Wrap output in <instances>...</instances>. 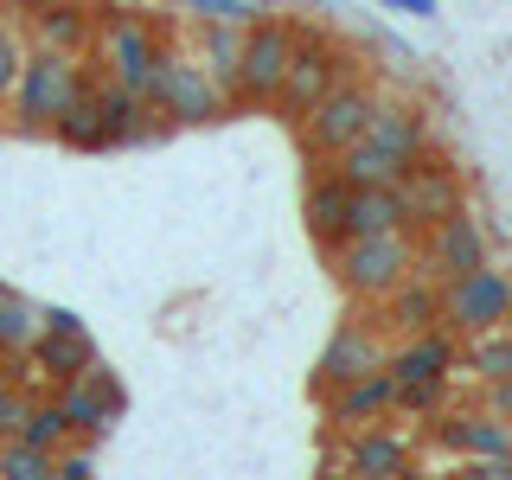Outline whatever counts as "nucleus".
<instances>
[{
    "mask_svg": "<svg viewBox=\"0 0 512 480\" xmlns=\"http://www.w3.org/2000/svg\"><path fill=\"white\" fill-rule=\"evenodd\" d=\"M13 90H20V116L26 122H58L77 96H90L84 77H77V58L71 52H32V58H20Z\"/></svg>",
    "mask_w": 512,
    "mask_h": 480,
    "instance_id": "obj_4",
    "label": "nucleus"
},
{
    "mask_svg": "<svg viewBox=\"0 0 512 480\" xmlns=\"http://www.w3.org/2000/svg\"><path fill=\"white\" fill-rule=\"evenodd\" d=\"M487 410L512 423V372H506V378H487Z\"/></svg>",
    "mask_w": 512,
    "mask_h": 480,
    "instance_id": "obj_35",
    "label": "nucleus"
},
{
    "mask_svg": "<svg viewBox=\"0 0 512 480\" xmlns=\"http://www.w3.org/2000/svg\"><path fill=\"white\" fill-rule=\"evenodd\" d=\"M0 474L39 480V474H52V455H45V448H32V442H20V436H7V448H0Z\"/></svg>",
    "mask_w": 512,
    "mask_h": 480,
    "instance_id": "obj_30",
    "label": "nucleus"
},
{
    "mask_svg": "<svg viewBox=\"0 0 512 480\" xmlns=\"http://www.w3.org/2000/svg\"><path fill=\"white\" fill-rule=\"evenodd\" d=\"M372 231H416V218L404 205V186H352L340 237H372Z\"/></svg>",
    "mask_w": 512,
    "mask_h": 480,
    "instance_id": "obj_12",
    "label": "nucleus"
},
{
    "mask_svg": "<svg viewBox=\"0 0 512 480\" xmlns=\"http://www.w3.org/2000/svg\"><path fill=\"white\" fill-rule=\"evenodd\" d=\"M288 58H295V32L263 20V26H244V58H237V96H250V103H276L282 90V71Z\"/></svg>",
    "mask_w": 512,
    "mask_h": 480,
    "instance_id": "obj_5",
    "label": "nucleus"
},
{
    "mask_svg": "<svg viewBox=\"0 0 512 480\" xmlns=\"http://www.w3.org/2000/svg\"><path fill=\"white\" fill-rule=\"evenodd\" d=\"M333 84H346V52H340V45H295V58H288V71H282L276 103L288 109V116H308V109Z\"/></svg>",
    "mask_w": 512,
    "mask_h": 480,
    "instance_id": "obj_7",
    "label": "nucleus"
},
{
    "mask_svg": "<svg viewBox=\"0 0 512 480\" xmlns=\"http://www.w3.org/2000/svg\"><path fill=\"white\" fill-rule=\"evenodd\" d=\"M58 141H71V148H109V128H103V109H96V96H77L71 109L52 122Z\"/></svg>",
    "mask_w": 512,
    "mask_h": 480,
    "instance_id": "obj_25",
    "label": "nucleus"
},
{
    "mask_svg": "<svg viewBox=\"0 0 512 480\" xmlns=\"http://www.w3.org/2000/svg\"><path fill=\"white\" fill-rule=\"evenodd\" d=\"M468 372L487 384V378H506L512 372V327H487V333H468Z\"/></svg>",
    "mask_w": 512,
    "mask_h": 480,
    "instance_id": "obj_23",
    "label": "nucleus"
},
{
    "mask_svg": "<svg viewBox=\"0 0 512 480\" xmlns=\"http://www.w3.org/2000/svg\"><path fill=\"white\" fill-rule=\"evenodd\" d=\"M416 244L410 231H372V237H340L333 244V269L352 295H391L397 282L416 276Z\"/></svg>",
    "mask_w": 512,
    "mask_h": 480,
    "instance_id": "obj_1",
    "label": "nucleus"
},
{
    "mask_svg": "<svg viewBox=\"0 0 512 480\" xmlns=\"http://www.w3.org/2000/svg\"><path fill=\"white\" fill-rule=\"evenodd\" d=\"M52 474H64V480H90V474H96V455H90V442H77V448L64 442L58 455H52Z\"/></svg>",
    "mask_w": 512,
    "mask_h": 480,
    "instance_id": "obj_32",
    "label": "nucleus"
},
{
    "mask_svg": "<svg viewBox=\"0 0 512 480\" xmlns=\"http://www.w3.org/2000/svg\"><path fill=\"white\" fill-rule=\"evenodd\" d=\"M436 327L461 333V340H468V333H487V327H512V276L493 269V263H480V269H468V276L442 282Z\"/></svg>",
    "mask_w": 512,
    "mask_h": 480,
    "instance_id": "obj_2",
    "label": "nucleus"
},
{
    "mask_svg": "<svg viewBox=\"0 0 512 480\" xmlns=\"http://www.w3.org/2000/svg\"><path fill=\"white\" fill-rule=\"evenodd\" d=\"M404 167H410V160L384 154V148H372V141H352V148L333 154V173H340L346 186H397V180H404Z\"/></svg>",
    "mask_w": 512,
    "mask_h": 480,
    "instance_id": "obj_20",
    "label": "nucleus"
},
{
    "mask_svg": "<svg viewBox=\"0 0 512 480\" xmlns=\"http://www.w3.org/2000/svg\"><path fill=\"white\" fill-rule=\"evenodd\" d=\"M154 32L141 26V20H109L103 26V64H109V84H128V90H141L148 84V64H154Z\"/></svg>",
    "mask_w": 512,
    "mask_h": 480,
    "instance_id": "obj_11",
    "label": "nucleus"
},
{
    "mask_svg": "<svg viewBox=\"0 0 512 480\" xmlns=\"http://www.w3.org/2000/svg\"><path fill=\"white\" fill-rule=\"evenodd\" d=\"M410 461H416L410 436H397V429H372V423H359V442H352L346 455H333V468H346V474H404Z\"/></svg>",
    "mask_w": 512,
    "mask_h": 480,
    "instance_id": "obj_15",
    "label": "nucleus"
},
{
    "mask_svg": "<svg viewBox=\"0 0 512 480\" xmlns=\"http://www.w3.org/2000/svg\"><path fill=\"white\" fill-rule=\"evenodd\" d=\"M378 365H384V346L372 340V333H365V327H340L327 340V352H320V365H314V384L333 391V384H352V378L378 372Z\"/></svg>",
    "mask_w": 512,
    "mask_h": 480,
    "instance_id": "obj_13",
    "label": "nucleus"
},
{
    "mask_svg": "<svg viewBox=\"0 0 512 480\" xmlns=\"http://www.w3.org/2000/svg\"><path fill=\"white\" fill-rule=\"evenodd\" d=\"M237 58H244V26H212L205 32V77L218 84V96H237Z\"/></svg>",
    "mask_w": 512,
    "mask_h": 480,
    "instance_id": "obj_22",
    "label": "nucleus"
},
{
    "mask_svg": "<svg viewBox=\"0 0 512 480\" xmlns=\"http://www.w3.org/2000/svg\"><path fill=\"white\" fill-rule=\"evenodd\" d=\"M404 205H410V218L416 224H436V218H448V212H461V173H455V160H442V154H416L410 167H404Z\"/></svg>",
    "mask_w": 512,
    "mask_h": 480,
    "instance_id": "obj_9",
    "label": "nucleus"
},
{
    "mask_svg": "<svg viewBox=\"0 0 512 480\" xmlns=\"http://www.w3.org/2000/svg\"><path fill=\"white\" fill-rule=\"evenodd\" d=\"M20 39H13V26H0V96L13 90V77H20Z\"/></svg>",
    "mask_w": 512,
    "mask_h": 480,
    "instance_id": "obj_33",
    "label": "nucleus"
},
{
    "mask_svg": "<svg viewBox=\"0 0 512 480\" xmlns=\"http://www.w3.org/2000/svg\"><path fill=\"white\" fill-rule=\"evenodd\" d=\"M391 404L410 416H436L448 404V378H391Z\"/></svg>",
    "mask_w": 512,
    "mask_h": 480,
    "instance_id": "obj_29",
    "label": "nucleus"
},
{
    "mask_svg": "<svg viewBox=\"0 0 512 480\" xmlns=\"http://www.w3.org/2000/svg\"><path fill=\"white\" fill-rule=\"evenodd\" d=\"M58 404H64V416H71V429L84 442H103L109 423L122 416V391H116V378H109V372H96V365H90L84 378H64Z\"/></svg>",
    "mask_w": 512,
    "mask_h": 480,
    "instance_id": "obj_10",
    "label": "nucleus"
},
{
    "mask_svg": "<svg viewBox=\"0 0 512 480\" xmlns=\"http://www.w3.org/2000/svg\"><path fill=\"white\" fill-rule=\"evenodd\" d=\"M20 442L45 448V455H58L64 442H77V429H71V416H64V404H39V410L26 404V416H20Z\"/></svg>",
    "mask_w": 512,
    "mask_h": 480,
    "instance_id": "obj_24",
    "label": "nucleus"
},
{
    "mask_svg": "<svg viewBox=\"0 0 512 480\" xmlns=\"http://www.w3.org/2000/svg\"><path fill=\"white\" fill-rule=\"evenodd\" d=\"M39 327H52V333H77L84 320H77L71 308H52V314H39Z\"/></svg>",
    "mask_w": 512,
    "mask_h": 480,
    "instance_id": "obj_36",
    "label": "nucleus"
},
{
    "mask_svg": "<svg viewBox=\"0 0 512 480\" xmlns=\"http://www.w3.org/2000/svg\"><path fill=\"white\" fill-rule=\"evenodd\" d=\"M423 263H429V282H455V276H468V269L487 263V231H480V218H468V205L429 224Z\"/></svg>",
    "mask_w": 512,
    "mask_h": 480,
    "instance_id": "obj_8",
    "label": "nucleus"
},
{
    "mask_svg": "<svg viewBox=\"0 0 512 480\" xmlns=\"http://www.w3.org/2000/svg\"><path fill=\"white\" fill-rule=\"evenodd\" d=\"M20 416H26V397L13 384H0V436H20Z\"/></svg>",
    "mask_w": 512,
    "mask_h": 480,
    "instance_id": "obj_34",
    "label": "nucleus"
},
{
    "mask_svg": "<svg viewBox=\"0 0 512 480\" xmlns=\"http://www.w3.org/2000/svg\"><path fill=\"white\" fill-rule=\"evenodd\" d=\"M148 103L154 109H167L173 122H218L224 116V96H218V84L205 77V64H192V58H180V52H154V64H148Z\"/></svg>",
    "mask_w": 512,
    "mask_h": 480,
    "instance_id": "obj_3",
    "label": "nucleus"
},
{
    "mask_svg": "<svg viewBox=\"0 0 512 480\" xmlns=\"http://www.w3.org/2000/svg\"><path fill=\"white\" fill-rule=\"evenodd\" d=\"M346 199H352V186L340 180V173H327V180H314L308 186V231L320 237V244H340V224H346Z\"/></svg>",
    "mask_w": 512,
    "mask_h": 480,
    "instance_id": "obj_21",
    "label": "nucleus"
},
{
    "mask_svg": "<svg viewBox=\"0 0 512 480\" xmlns=\"http://www.w3.org/2000/svg\"><path fill=\"white\" fill-rule=\"evenodd\" d=\"M84 39H90V20L77 7H45L39 13V45L45 52H77Z\"/></svg>",
    "mask_w": 512,
    "mask_h": 480,
    "instance_id": "obj_26",
    "label": "nucleus"
},
{
    "mask_svg": "<svg viewBox=\"0 0 512 480\" xmlns=\"http://www.w3.org/2000/svg\"><path fill=\"white\" fill-rule=\"evenodd\" d=\"M39 333V308H26L13 288H0V352H26Z\"/></svg>",
    "mask_w": 512,
    "mask_h": 480,
    "instance_id": "obj_28",
    "label": "nucleus"
},
{
    "mask_svg": "<svg viewBox=\"0 0 512 480\" xmlns=\"http://www.w3.org/2000/svg\"><path fill=\"white\" fill-rule=\"evenodd\" d=\"M391 320L397 327H410V333H423V327H436V314H442V288H404L397 282L391 288Z\"/></svg>",
    "mask_w": 512,
    "mask_h": 480,
    "instance_id": "obj_27",
    "label": "nucleus"
},
{
    "mask_svg": "<svg viewBox=\"0 0 512 480\" xmlns=\"http://www.w3.org/2000/svg\"><path fill=\"white\" fill-rule=\"evenodd\" d=\"M26 352H32V365H39V372H52L58 384H64V378H84L90 365H96V346H90V333H84V327H77V333H52V327H39Z\"/></svg>",
    "mask_w": 512,
    "mask_h": 480,
    "instance_id": "obj_18",
    "label": "nucleus"
},
{
    "mask_svg": "<svg viewBox=\"0 0 512 480\" xmlns=\"http://www.w3.org/2000/svg\"><path fill=\"white\" fill-rule=\"evenodd\" d=\"M372 109H378V96L365 90V84H333V90L308 109V141H314L320 154L352 148V141L365 135V122H372Z\"/></svg>",
    "mask_w": 512,
    "mask_h": 480,
    "instance_id": "obj_6",
    "label": "nucleus"
},
{
    "mask_svg": "<svg viewBox=\"0 0 512 480\" xmlns=\"http://www.w3.org/2000/svg\"><path fill=\"white\" fill-rule=\"evenodd\" d=\"M384 7H410V13H436V0H384Z\"/></svg>",
    "mask_w": 512,
    "mask_h": 480,
    "instance_id": "obj_37",
    "label": "nucleus"
},
{
    "mask_svg": "<svg viewBox=\"0 0 512 480\" xmlns=\"http://www.w3.org/2000/svg\"><path fill=\"white\" fill-rule=\"evenodd\" d=\"M391 410V372H365V378H352V384H333V397H327V423H340V429H359V423H378V416Z\"/></svg>",
    "mask_w": 512,
    "mask_h": 480,
    "instance_id": "obj_16",
    "label": "nucleus"
},
{
    "mask_svg": "<svg viewBox=\"0 0 512 480\" xmlns=\"http://www.w3.org/2000/svg\"><path fill=\"white\" fill-rule=\"evenodd\" d=\"M448 365H455V340L436 333V327H423V333H410L404 352L384 359V372L391 378H448Z\"/></svg>",
    "mask_w": 512,
    "mask_h": 480,
    "instance_id": "obj_19",
    "label": "nucleus"
},
{
    "mask_svg": "<svg viewBox=\"0 0 512 480\" xmlns=\"http://www.w3.org/2000/svg\"><path fill=\"white\" fill-rule=\"evenodd\" d=\"M96 109H103V128H109V148H128V141H160V128L148 122L154 103L148 90H128V84H109L96 96Z\"/></svg>",
    "mask_w": 512,
    "mask_h": 480,
    "instance_id": "obj_17",
    "label": "nucleus"
},
{
    "mask_svg": "<svg viewBox=\"0 0 512 480\" xmlns=\"http://www.w3.org/2000/svg\"><path fill=\"white\" fill-rule=\"evenodd\" d=\"M180 7H192L199 20H212V26H250L256 20L250 0H180Z\"/></svg>",
    "mask_w": 512,
    "mask_h": 480,
    "instance_id": "obj_31",
    "label": "nucleus"
},
{
    "mask_svg": "<svg viewBox=\"0 0 512 480\" xmlns=\"http://www.w3.org/2000/svg\"><path fill=\"white\" fill-rule=\"evenodd\" d=\"M359 141H372V148L397 154V160H416L429 148V116L416 103H384V96H378V109H372V122H365Z\"/></svg>",
    "mask_w": 512,
    "mask_h": 480,
    "instance_id": "obj_14",
    "label": "nucleus"
}]
</instances>
